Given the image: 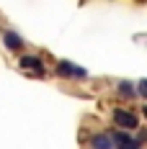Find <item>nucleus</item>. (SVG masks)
<instances>
[{"label": "nucleus", "mask_w": 147, "mask_h": 149, "mask_svg": "<svg viewBox=\"0 0 147 149\" xmlns=\"http://www.w3.org/2000/svg\"><path fill=\"white\" fill-rule=\"evenodd\" d=\"M111 116H114V123H116L119 129H124V131H127V129H137V126H139V121H137V116H134L132 111L114 108V113H111Z\"/></svg>", "instance_id": "1"}, {"label": "nucleus", "mask_w": 147, "mask_h": 149, "mask_svg": "<svg viewBox=\"0 0 147 149\" xmlns=\"http://www.w3.org/2000/svg\"><path fill=\"white\" fill-rule=\"evenodd\" d=\"M18 64H21V70H29L36 77H44V62L39 59V57H34V54H21Z\"/></svg>", "instance_id": "2"}, {"label": "nucleus", "mask_w": 147, "mask_h": 149, "mask_svg": "<svg viewBox=\"0 0 147 149\" xmlns=\"http://www.w3.org/2000/svg\"><path fill=\"white\" fill-rule=\"evenodd\" d=\"M57 74H62V77H77V80L88 77V72L83 67H77V64H72V62H67V59L57 62Z\"/></svg>", "instance_id": "3"}, {"label": "nucleus", "mask_w": 147, "mask_h": 149, "mask_svg": "<svg viewBox=\"0 0 147 149\" xmlns=\"http://www.w3.org/2000/svg\"><path fill=\"white\" fill-rule=\"evenodd\" d=\"M114 147L116 149H142V144L137 141V139H132L129 134H124V131H114Z\"/></svg>", "instance_id": "4"}, {"label": "nucleus", "mask_w": 147, "mask_h": 149, "mask_svg": "<svg viewBox=\"0 0 147 149\" xmlns=\"http://www.w3.org/2000/svg\"><path fill=\"white\" fill-rule=\"evenodd\" d=\"M90 149H116L111 134H93L90 136Z\"/></svg>", "instance_id": "5"}, {"label": "nucleus", "mask_w": 147, "mask_h": 149, "mask_svg": "<svg viewBox=\"0 0 147 149\" xmlns=\"http://www.w3.org/2000/svg\"><path fill=\"white\" fill-rule=\"evenodd\" d=\"M3 44L8 46L11 52H18V49L23 46V39H21V33H15V31H3Z\"/></svg>", "instance_id": "6"}, {"label": "nucleus", "mask_w": 147, "mask_h": 149, "mask_svg": "<svg viewBox=\"0 0 147 149\" xmlns=\"http://www.w3.org/2000/svg\"><path fill=\"white\" fill-rule=\"evenodd\" d=\"M119 93H121V95H134V88L129 82H121V85H119Z\"/></svg>", "instance_id": "7"}, {"label": "nucleus", "mask_w": 147, "mask_h": 149, "mask_svg": "<svg viewBox=\"0 0 147 149\" xmlns=\"http://www.w3.org/2000/svg\"><path fill=\"white\" fill-rule=\"evenodd\" d=\"M139 95H142V98H147V80H142V82H139Z\"/></svg>", "instance_id": "8"}, {"label": "nucleus", "mask_w": 147, "mask_h": 149, "mask_svg": "<svg viewBox=\"0 0 147 149\" xmlns=\"http://www.w3.org/2000/svg\"><path fill=\"white\" fill-rule=\"evenodd\" d=\"M137 141H139V144H145V141H147V129H142V131L137 134Z\"/></svg>", "instance_id": "9"}, {"label": "nucleus", "mask_w": 147, "mask_h": 149, "mask_svg": "<svg viewBox=\"0 0 147 149\" xmlns=\"http://www.w3.org/2000/svg\"><path fill=\"white\" fill-rule=\"evenodd\" d=\"M145 118H147V105H145Z\"/></svg>", "instance_id": "10"}]
</instances>
